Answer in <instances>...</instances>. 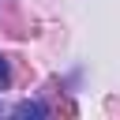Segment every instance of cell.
Masks as SVG:
<instances>
[{"label":"cell","instance_id":"obj_1","mask_svg":"<svg viewBox=\"0 0 120 120\" xmlns=\"http://www.w3.org/2000/svg\"><path fill=\"white\" fill-rule=\"evenodd\" d=\"M15 116H45V105L41 101H19L15 105Z\"/></svg>","mask_w":120,"mask_h":120},{"label":"cell","instance_id":"obj_2","mask_svg":"<svg viewBox=\"0 0 120 120\" xmlns=\"http://www.w3.org/2000/svg\"><path fill=\"white\" fill-rule=\"evenodd\" d=\"M8 79H11V71H8V60H4V56H0V90H4V86H8Z\"/></svg>","mask_w":120,"mask_h":120}]
</instances>
